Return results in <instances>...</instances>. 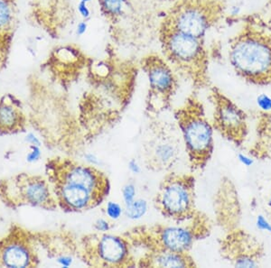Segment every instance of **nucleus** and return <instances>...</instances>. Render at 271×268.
I'll return each instance as SVG.
<instances>
[{
	"mask_svg": "<svg viewBox=\"0 0 271 268\" xmlns=\"http://www.w3.org/2000/svg\"><path fill=\"white\" fill-rule=\"evenodd\" d=\"M45 173L58 207L66 212L93 210L111 190L110 180L103 171L72 159H50L45 164Z\"/></svg>",
	"mask_w": 271,
	"mask_h": 268,
	"instance_id": "f257e3e1",
	"label": "nucleus"
},
{
	"mask_svg": "<svg viewBox=\"0 0 271 268\" xmlns=\"http://www.w3.org/2000/svg\"><path fill=\"white\" fill-rule=\"evenodd\" d=\"M229 62L236 74L256 86L271 84V26L246 18L229 42Z\"/></svg>",
	"mask_w": 271,
	"mask_h": 268,
	"instance_id": "f03ea898",
	"label": "nucleus"
},
{
	"mask_svg": "<svg viewBox=\"0 0 271 268\" xmlns=\"http://www.w3.org/2000/svg\"><path fill=\"white\" fill-rule=\"evenodd\" d=\"M158 35L162 55L173 70L195 88L208 87L209 56L205 38L186 35L161 24Z\"/></svg>",
	"mask_w": 271,
	"mask_h": 268,
	"instance_id": "7ed1b4c3",
	"label": "nucleus"
},
{
	"mask_svg": "<svg viewBox=\"0 0 271 268\" xmlns=\"http://www.w3.org/2000/svg\"><path fill=\"white\" fill-rule=\"evenodd\" d=\"M209 220L198 212L192 220L174 225H144L126 231L124 236L132 246L148 252H189L195 242L207 237Z\"/></svg>",
	"mask_w": 271,
	"mask_h": 268,
	"instance_id": "20e7f679",
	"label": "nucleus"
},
{
	"mask_svg": "<svg viewBox=\"0 0 271 268\" xmlns=\"http://www.w3.org/2000/svg\"><path fill=\"white\" fill-rule=\"evenodd\" d=\"M174 119L182 136L193 171L202 170L214 154V127L205 115L203 103L190 96L174 110Z\"/></svg>",
	"mask_w": 271,
	"mask_h": 268,
	"instance_id": "39448f33",
	"label": "nucleus"
},
{
	"mask_svg": "<svg viewBox=\"0 0 271 268\" xmlns=\"http://www.w3.org/2000/svg\"><path fill=\"white\" fill-rule=\"evenodd\" d=\"M225 10L223 0H176L164 15L161 25L205 38L206 33L222 21Z\"/></svg>",
	"mask_w": 271,
	"mask_h": 268,
	"instance_id": "423d86ee",
	"label": "nucleus"
},
{
	"mask_svg": "<svg viewBox=\"0 0 271 268\" xmlns=\"http://www.w3.org/2000/svg\"><path fill=\"white\" fill-rule=\"evenodd\" d=\"M154 207L166 220L183 223L197 215L196 178L188 173L171 172L161 181Z\"/></svg>",
	"mask_w": 271,
	"mask_h": 268,
	"instance_id": "0eeeda50",
	"label": "nucleus"
},
{
	"mask_svg": "<svg viewBox=\"0 0 271 268\" xmlns=\"http://www.w3.org/2000/svg\"><path fill=\"white\" fill-rule=\"evenodd\" d=\"M77 255L94 267L137 266L132 245L122 235L100 232L83 236L76 246Z\"/></svg>",
	"mask_w": 271,
	"mask_h": 268,
	"instance_id": "6e6552de",
	"label": "nucleus"
},
{
	"mask_svg": "<svg viewBox=\"0 0 271 268\" xmlns=\"http://www.w3.org/2000/svg\"><path fill=\"white\" fill-rule=\"evenodd\" d=\"M184 149L182 136L175 125L158 119L149 125L142 148L144 163L149 171L171 170Z\"/></svg>",
	"mask_w": 271,
	"mask_h": 268,
	"instance_id": "1a4fd4ad",
	"label": "nucleus"
},
{
	"mask_svg": "<svg viewBox=\"0 0 271 268\" xmlns=\"http://www.w3.org/2000/svg\"><path fill=\"white\" fill-rule=\"evenodd\" d=\"M0 200L12 209L30 206L54 211L58 207L47 178L29 173H18L0 180Z\"/></svg>",
	"mask_w": 271,
	"mask_h": 268,
	"instance_id": "9d476101",
	"label": "nucleus"
},
{
	"mask_svg": "<svg viewBox=\"0 0 271 268\" xmlns=\"http://www.w3.org/2000/svg\"><path fill=\"white\" fill-rule=\"evenodd\" d=\"M140 67L148 80L146 111L155 117L170 108L179 87L177 75L163 55L157 53L144 56Z\"/></svg>",
	"mask_w": 271,
	"mask_h": 268,
	"instance_id": "9b49d317",
	"label": "nucleus"
},
{
	"mask_svg": "<svg viewBox=\"0 0 271 268\" xmlns=\"http://www.w3.org/2000/svg\"><path fill=\"white\" fill-rule=\"evenodd\" d=\"M210 100L214 105V129L226 140L240 146L249 133L248 117L244 110L217 87L210 88Z\"/></svg>",
	"mask_w": 271,
	"mask_h": 268,
	"instance_id": "f8f14e48",
	"label": "nucleus"
},
{
	"mask_svg": "<svg viewBox=\"0 0 271 268\" xmlns=\"http://www.w3.org/2000/svg\"><path fill=\"white\" fill-rule=\"evenodd\" d=\"M220 253L235 267H257L260 265L264 247L252 235L236 228L222 238Z\"/></svg>",
	"mask_w": 271,
	"mask_h": 268,
	"instance_id": "ddd939ff",
	"label": "nucleus"
},
{
	"mask_svg": "<svg viewBox=\"0 0 271 268\" xmlns=\"http://www.w3.org/2000/svg\"><path fill=\"white\" fill-rule=\"evenodd\" d=\"M38 264L35 238L27 230L13 227L0 238V267H36Z\"/></svg>",
	"mask_w": 271,
	"mask_h": 268,
	"instance_id": "4468645a",
	"label": "nucleus"
},
{
	"mask_svg": "<svg viewBox=\"0 0 271 268\" xmlns=\"http://www.w3.org/2000/svg\"><path fill=\"white\" fill-rule=\"evenodd\" d=\"M17 23V0H0V70L8 61Z\"/></svg>",
	"mask_w": 271,
	"mask_h": 268,
	"instance_id": "2eb2a0df",
	"label": "nucleus"
},
{
	"mask_svg": "<svg viewBox=\"0 0 271 268\" xmlns=\"http://www.w3.org/2000/svg\"><path fill=\"white\" fill-rule=\"evenodd\" d=\"M27 118L20 102L11 95L0 99V135H13L25 131Z\"/></svg>",
	"mask_w": 271,
	"mask_h": 268,
	"instance_id": "dca6fc26",
	"label": "nucleus"
},
{
	"mask_svg": "<svg viewBox=\"0 0 271 268\" xmlns=\"http://www.w3.org/2000/svg\"><path fill=\"white\" fill-rule=\"evenodd\" d=\"M139 267H196L189 252H148L137 262Z\"/></svg>",
	"mask_w": 271,
	"mask_h": 268,
	"instance_id": "f3484780",
	"label": "nucleus"
},
{
	"mask_svg": "<svg viewBox=\"0 0 271 268\" xmlns=\"http://www.w3.org/2000/svg\"><path fill=\"white\" fill-rule=\"evenodd\" d=\"M129 0H98L103 17L111 24L118 23L125 10L129 7Z\"/></svg>",
	"mask_w": 271,
	"mask_h": 268,
	"instance_id": "a211bd4d",
	"label": "nucleus"
},
{
	"mask_svg": "<svg viewBox=\"0 0 271 268\" xmlns=\"http://www.w3.org/2000/svg\"><path fill=\"white\" fill-rule=\"evenodd\" d=\"M147 202L142 200L133 201L131 203L126 205V215L130 219H139L147 211Z\"/></svg>",
	"mask_w": 271,
	"mask_h": 268,
	"instance_id": "6ab92c4d",
	"label": "nucleus"
},
{
	"mask_svg": "<svg viewBox=\"0 0 271 268\" xmlns=\"http://www.w3.org/2000/svg\"><path fill=\"white\" fill-rule=\"evenodd\" d=\"M257 105L260 110L268 112L271 110V98L265 94L261 93L257 97Z\"/></svg>",
	"mask_w": 271,
	"mask_h": 268,
	"instance_id": "aec40b11",
	"label": "nucleus"
},
{
	"mask_svg": "<svg viewBox=\"0 0 271 268\" xmlns=\"http://www.w3.org/2000/svg\"><path fill=\"white\" fill-rule=\"evenodd\" d=\"M256 227L259 230H262L265 232L271 234V222L267 220V217L262 215V214H258L256 218Z\"/></svg>",
	"mask_w": 271,
	"mask_h": 268,
	"instance_id": "412c9836",
	"label": "nucleus"
},
{
	"mask_svg": "<svg viewBox=\"0 0 271 268\" xmlns=\"http://www.w3.org/2000/svg\"><path fill=\"white\" fill-rule=\"evenodd\" d=\"M107 213L110 218L113 220H117L120 218L122 213L121 207L115 202H110L107 205Z\"/></svg>",
	"mask_w": 271,
	"mask_h": 268,
	"instance_id": "4be33fe9",
	"label": "nucleus"
},
{
	"mask_svg": "<svg viewBox=\"0 0 271 268\" xmlns=\"http://www.w3.org/2000/svg\"><path fill=\"white\" fill-rule=\"evenodd\" d=\"M135 187L134 185H126L123 189V197H124L126 205H128L129 203L135 201Z\"/></svg>",
	"mask_w": 271,
	"mask_h": 268,
	"instance_id": "5701e85b",
	"label": "nucleus"
},
{
	"mask_svg": "<svg viewBox=\"0 0 271 268\" xmlns=\"http://www.w3.org/2000/svg\"><path fill=\"white\" fill-rule=\"evenodd\" d=\"M77 9H78V11H79L80 17L84 19V21H86L87 19H89L91 18V10L88 8V3L79 2Z\"/></svg>",
	"mask_w": 271,
	"mask_h": 268,
	"instance_id": "b1692460",
	"label": "nucleus"
},
{
	"mask_svg": "<svg viewBox=\"0 0 271 268\" xmlns=\"http://www.w3.org/2000/svg\"><path fill=\"white\" fill-rule=\"evenodd\" d=\"M238 160H239L240 163H242L244 166H246V167H249V166L253 165V159L251 158V157H249V155H247V154H238Z\"/></svg>",
	"mask_w": 271,
	"mask_h": 268,
	"instance_id": "393cba45",
	"label": "nucleus"
},
{
	"mask_svg": "<svg viewBox=\"0 0 271 268\" xmlns=\"http://www.w3.org/2000/svg\"><path fill=\"white\" fill-rule=\"evenodd\" d=\"M95 229H97L99 232H106L111 229V226L106 220H99L95 224Z\"/></svg>",
	"mask_w": 271,
	"mask_h": 268,
	"instance_id": "a878e982",
	"label": "nucleus"
},
{
	"mask_svg": "<svg viewBox=\"0 0 271 268\" xmlns=\"http://www.w3.org/2000/svg\"><path fill=\"white\" fill-rule=\"evenodd\" d=\"M87 29H88V24L86 21H81V22L79 23L77 25V27H76V34L79 36H81V35H84L85 33L87 32Z\"/></svg>",
	"mask_w": 271,
	"mask_h": 268,
	"instance_id": "bb28decb",
	"label": "nucleus"
},
{
	"mask_svg": "<svg viewBox=\"0 0 271 268\" xmlns=\"http://www.w3.org/2000/svg\"><path fill=\"white\" fill-rule=\"evenodd\" d=\"M240 12V9L239 7H233L231 9V16H239Z\"/></svg>",
	"mask_w": 271,
	"mask_h": 268,
	"instance_id": "cd10ccee",
	"label": "nucleus"
},
{
	"mask_svg": "<svg viewBox=\"0 0 271 268\" xmlns=\"http://www.w3.org/2000/svg\"><path fill=\"white\" fill-rule=\"evenodd\" d=\"M268 208H269V210L271 211V194L269 199H268Z\"/></svg>",
	"mask_w": 271,
	"mask_h": 268,
	"instance_id": "c85d7f7f",
	"label": "nucleus"
},
{
	"mask_svg": "<svg viewBox=\"0 0 271 268\" xmlns=\"http://www.w3.org/2000/svg\"><path fill=\"white\" fill-rule=\"evenodd\" d=\"M92 0H79V2H85V3H89Z\"/></svg>",
	"mask_w": 271,
	"mask_h": 268,
	"instance_id": "c756f323",
	"label": "nucleus"
}]
</instances>
